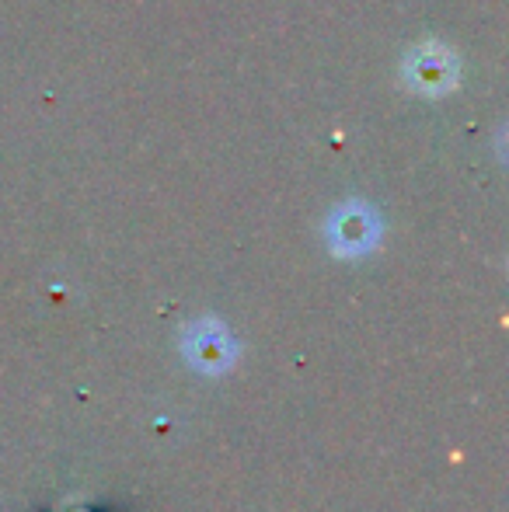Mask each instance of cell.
Listing matches in <instances>:
<instances>
[{
    "label": "cell",
    "mask_w": 509,
    "mask_h": 512,
    "mask_svg": "<svg viewBox=\"0 0 509 512\" xmlns=\"http://www.w3.org/2000/svg\"><path fill=\"white\" fill-rule=\"evenodd\" d=\"M401 81L422 98H443L461 84V60L443 42H422L401 60Z\"/></svg>",
    "instance_id": "6da1fadb"
},
{
    "label": "cell",
    "mask_w": 509,
    "mask_h": 512,
    "mask_svg": "<svg viewBox=\"0 0 509 512\" xmlns=\"http://www.w3.org/2000/svg\"><path fill=\"white\" fill-rule=\"evenodd\" d=\"M185 356L196 370L206 373H224L231 370L234 356H238V345L234 338L224 331V324L217 321H196L189 331H185V342H182Z\"/></svg>",
    "instance_id": "3957f363"
},
{
    "label": "cell",
    "mask_w": 509,
    "mask_h": 512,
    "mask_svg": "<svg viewBox=\"0 0 509 512\" xmlns=\"http://www.w3.org/2000/svg\"><path fill=\"white\" fill-rule=\"evenodd\" d=\"M381 230L384 227H381L377 209L360 203V199L335 206L325 223L328 248L342 258H360V255H367V251H374L377 241H381Z\"/></svg>",
    "instance_id": "7a4b0ae2"
}]
</instances>
